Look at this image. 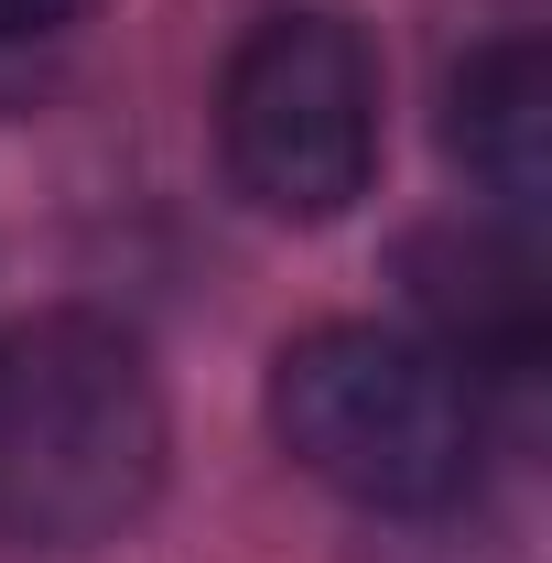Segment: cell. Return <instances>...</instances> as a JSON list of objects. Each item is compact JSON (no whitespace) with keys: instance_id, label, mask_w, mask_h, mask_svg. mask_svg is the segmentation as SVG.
Listing matches in <instances>:
<instances>
[{"instance_id":"1","label":"cell","mask_w":552,"mask_h":563,"mask_svg":"<svg viewBox=\"0 0 552 563\" xmlns=\"http://www.w3.org/2000/svg\"><path fill=\"white\" fill-rule=\"evenodd\" d=\"M163 488L152 357L98 314H44L0 347V553H87Z\"/></svg>"},{"instance_id":"2","label":"cell","mask_w":552,"mask_h":563,"mask_svg":"<svg viewBox=\"0 0 552 563\" xmlns=\"http://www.w3.org/2000/svg\"><path fill=\"white\" fill-rule=\"evenodd\" d=\"M272 433L303 477L368 509H433L466 488L477 401L466 368L401 325H314L272 368Z\"/></svg>"},{"instance_id":"3","label":"cell","mask_w":552,"mask_h":563,"mask_svg":"<svg viewBox=\"0 0 552 563\" xmlns=\"http://www.w3.org/2000/svg\"><path fill=\"white\" fill-rule=\"evenodd\" d=\"M228 174L261 217L325 228L368 196L379 174V66L336 11H272L239 55H228Z\"/></svg>"},{"instance_id":"4","label":"cell","mask_w":552,"mask_h":563,"mask_svg":"<svg viewBox=\"0 0 552 563\" xmlns=\"http://www.w3.org/2000/svg\"><path fill=\"white\" fill-rule=\"evenodd\" d=\"M444 141H455V163L498 196V217L531 239L542 207H552V55L531 33L477 44L455 66V87H444Z\"/></svg>"},{"instance_id":"5","label":"cell","mask_w":552,"mask_h":563,"mask_svg":"<svg viewBox=\"0 0 552 563\" xmlns=\"http://www.w3.org/2000/svg\"><path fill=\"white\" fill-rule=\"evenodd\" d=\"M412 303L444 325V357H531L542 336V282H531V239L509 228H455L412 250Z\"/></svg>"},{"instance_id":"6","label":"cell","mask_w":552,"mask_h":563,"mask_svg":"<svg viewBox=\"0 0 552 563\" xmlns=\"http://www.w3.org/2000/svg\"><path fill=\"white\" fill-rule=\"evenodd\" d=\"M87 0H0V44H33V33H66Z\"/></svg>"}]
</instances>
